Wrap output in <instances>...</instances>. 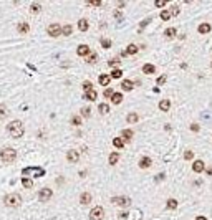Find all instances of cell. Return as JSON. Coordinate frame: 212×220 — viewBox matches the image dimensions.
<instances>
[{
	"label": "cell",
	"instance_id": "obj_8",
	"mask_svg": "<svg viewBox=\"0 0 212 220\" xmlns=\"http://www.w3.org/2000/svg\"><path fill=\"white\" fill-rule=\"evenodd\" d=\"M17 32L20 33V35H27V33L30 32V25H28L27 22H20L17 25Z\"/></svg>",
	"mask_w": 212,
	"mask_h": 220
},
{
	"label": "cell",
	"instance_id": "obj_32",
	"mask_svg": "<svg viewBox=\"0 0 212 220\" xmlns=\"http://www.w3.org/2000/svg\"><path fill=\"white\" fill-rule=\"evenodd\" d=\"M143 71H144V73H154V71H156V68H154L152 65H144V66H143Z\"/></svg>",
	"mask_w": 212,
	"mask_h": 220
},
{
	"label": "cell",
	"instance_id": "obj_35",
	"mask_svg": "<svg viewBox=\"0 0 212 220\" xmlns=\"http://www.w3.org/2000/svg\"><path fill=\"white\" fill-rule=\"evenodd\" d=\"M71 124H73V126H80V124H81V118L80 116H73V118H71Z\"/></svg>",
	"mask_w": 212,
	"mask_h": 220
},
{
	"label": "cell",
	"instance_id": "obj_27",
	"mask_svg": "<svg viewBox=\"0 0 212 220\" xmlns=\"http://www.w3.org/2000/svg\"><path fill=\"white\" fill-rule=\"evenodd\" d=\"M166 38H174L176 37V28H167V30L164 32Z\"/></svg>",
	"mask_w": 212,
	"mask_h": 220
},
{
	"label": "cell",
	"instance_id": "obj_7",
	"mask_svg": "<svg viewBox=\"0 0 212 220\" xmlns=\"http://www.w3.org/2000/svg\"><path fill=\"white\" fill-rule=\"evenodd\" d=\"M103 217H104L103 207H93V210L90 212V218L91 220H103Z\"/></svg>",
	"mask_w": 212,
	"mask_h": 220
},
{
	"label": "cell",
	"instance_id": "obj_19",
	"mask_svg": "<svg viewBox=\"0 0 212 220\" xmlns=\"http://www.w3.org/2000/svg\"><path fill=\"white\" fill-rule=\"evenodd\" d=\"M109 81H111V76H108V75H101V76H99V84L108 86Z\"/></svg>",
	"mask_w": 212,
	"mask_h": 220
},
{
	"label": "cell",
	"instance_id": "obj_47",
	"mask_svg": "<svg viewBox=\"0 0 212 220\" xmlns=\"http://www.w3.org/2000/svg\"><path fill=\"white\" fill-rule=\"evenodd\" d=\"M119 63V58H113L111 61H109V65H111V66H114V65H118Z\"/></svg>",
	"mask_w": 212,
	"mask_h": 220
},
{
	"label": "cell",
	"instance_id": "obj_5",
	"mask_svg": "<svg viewBox=\"0 0 212 220\" xmlns=\"http://www.w3.org/2000/svg\"><path fill=\"white\" fill-rule=\"evenodd\" d=\"M111 202H113L114 205H119V207L128 209L129 205H131V199H129V197H113Z\"/></svg>",
	"mask_w": 212,
	"mask_h": 220
},
{
	"label": "cell",
	"instance_id": "obj_34",
	"mask_svg": "<svg viewBox=\"0 0 212 220\" xmlns=\"http://www.w3.org/2000/svg\"><path fill=\"white\" fill-rule=\"evenodd\" d=\"M177 207V200L176 199H169L167 200V209H176Z\"/></svg>",
	"mask_w": 212,
	"mask_h": 220
},
{
	"label": "cell",
	"instance_id": "obj_50",
	"mask_svg": "<svg viewBox=\"0 0 212 220\" xmlns=\"http://www.w3.org/2000/svg\"><path fill=\"white\" fill-rule=\"evenodd\" d=\"M196 220H207V218H205V217H202V215H201V217H197Z\"/></svg>",
	"mask_w": 212,
	"mask_h": 220
},
{
	"label": "cell",
	"instance_id": "obj_20",
	"mask_svg": "<svg viewBox=\"0 0 212 220\" xmlns=\"http://www.w3.org/2000/svg\"><path fill=\"white\" fill-rule=\"evenodd\" d=\"M96 96H98V94H96V91H95V89H91V91L85 93V99H88V101H95V99H96Z\"/></svg>",
	"mask_w": 212,
	"mask_h": 220
},
{
	"label": "cell",
	"instance_id": "obj_40",
	"mask_svg": "<svg viewBox=\"0 0 212 220\" xmlns=\"http://www.w3.org/2000/svg\"><path fill=\"white\" fill-rule=\"evenodd\" d=\"M88 5H93V7H101L103 5V2H99V0H93V2H86Z\"/></svg>",
	"mask_w": 212,
	"mask_h": 220
},
{
	"label": "cell",
	"instance_id": "obj_43",
	"mask_svg": "<svg viewBox=\"0 0 212 220\" xmlns=\"http://www.w3.org/2000/svg\"><path fill=\"white\" fill-rule=\"evenodd\" d=\"M154 5H156V7H164L166 5V0H156V2H154Z\"/></svg>",
	"mask_w": 212,
	"mask_h": 220
},
{
	"label": "cell",
	"instance_id": "obj_36",
	"mask_svg": "<svg viewBox=\"0 0 212 220\" xmlns=\"http://www.w3.org/2000/svg\"><path fill=\"white\" fill-rule=\"evenodd\" d=\"M113 93H114V91H113L111 88H106L104 91H103V96H104V98H111V96H113Z\"/></svg>",
	"mask_w": 212,
	"mask_h": 220
},
{
	"label": "cell",
	"instance_id": "obj_44",
	"mask_svg": "<svg viewBox=\"0 0 212 220\" xmlns=\"http://www.w3.org/2000/svg\"><path fill=\"white\" fill-rule=\"evenodd\" d=\"M90 113H91V111H90V108H83V109H81V114H83L85 118H88V116H90Z\"/></svg>",
	"mask_w": 212,
	"mask_h": 220
},
{
	"label": "cell",
	"instance_id": "obj_17",
	"mask_svg": "<svg viewBox=\"0 0 212 220\" xmlns=\"http://www.w3.org/2000/svg\"><path fill=\"white\" fill-rule=\"evenodd\" d=\"M80 202L83 204V205H86V204H90L91 202V194H88V192H85V194H81V197H80Z\"/></svg>",
	"mask_w": 212,
	"mask_h": 220
},
{
	"label": "cell",
	"instance_id": "obj_6",
	"mask_svg": "<svg viewBox=\"0 0 212 220\" xmlns=\"http://www.w3.org/2000/svg\"><path fill=\"white\" fill-rule=\"evenodd\" d=\"M46 32H48V35H50V37L56 38V37L61 35V27L58 25V23H51V25H48Z\"/></svg>",
	"mask_w": 212,
	"mask_h": 220
},
{
	"label": "cell",
	"instance_id": "obj_49",
	"mask_svg": "<svg viewBox=\"0 0 212 220\" xmlns=\"http://www.w3.org/2000/svg\"><path fill=\"white\" fill-rule=\"evenodd\" d=\"M205 172H207L209 175H212V169H210V167H209V169H205Z\"/></svg>",
	"mask_w": 212,
	"mask_h": 220
},
{
	"label": "cell",
	"instance_id": "obj_10",
	"mask_svg": "<svg viewBox=\"0 0 212 220\" xmlns=\"http://www.w3.org/2000/svg\"><path fill=\"white\" fill-rule=\"evenodd\" d=\"M192 170H194V172H204V170H205L204 162H202L201 159H199V161H196L194 164H192Z\"/></svg>",
	"mask_w": 212,
	"mask_h": 220
},
{
	"label": "cell",
	"instance_id": "obj_16",
	"mask_svg": "<svg viewBox=\"0 0 212 220\" xmlns=\"http://www.w3.org/2000/svg\"><path fill=\"white\" fill-rule=\"evenodd\" d=\"M210 30H212V27L209 25V23H202V25H199V33H202V35L209 33Z\"/></svg>",
	"mask_w": 212,
	"mask_h": 220
},
{
	"label": "cell",
	"instance_id": "obj_23",
	"mask_svg": "<svg viewBox=\"0 0 212 220\" xmlns=\"http://www.w3.org/2000/svg\"><path fill=\"white\" fill-rule=\"evenodd\" d=\"M71 32H73V28H71V25H65V27H61V35L68 37V35H71Z\"/></svg>",
	"mask_w": 212,
	"mask_h": 220
},
{
	"label": "cell",
	"instance_id": "obj_4",
	"mask_svg": "<svg viewBox=\"0 0 212 220\" xmlns=\"http://www.w3.org/2000/svg\"><path fill=\"white\" fill-rule=\"evenodd\" d=\"M51 195H53L51 189L43 187V189H40V192H38V200H40V202H48V200L51 199Z\"/></svg>",
	"mask_w": 212,
	"mask_h": 220
},
{
	"label": "cell",
	"instance_id": "obj_11",
	"mask_svg": "<svg viewBox=\"0 0 212 220\" xmlns=\"http://www.w3.org/2000/svg\"><path fill=\"white\" fill-rule=\"evenodd\" d=\"M76 53H78V56H86V55H90V46H88V45H80L78 50H76Z\"/></svg>",
	"mask_w": 212,
	"mask_h": 220
},
{
	"label": "cell",
	"instance_id": "obj_46",
	"mask_svg": "<svg viewBox=\"0 0 212 220\" xmlns=\"http://www.w3.org/2000/svg\"><path fill=\"white\" fill-rule=\"evenodd\" d=\"M164 81H166V76L162 75L161 78H157V80H156V83H157V84H162V83H164Z\"/></svg>",
	"mask_w": 212,
	"mask_h": 220
},
{
	"label": "cell",
	"instance_id": "obj_25",
	"mask_svg": "<svg viewBox=\"0 0 212 220\" xmlns=\"http://www.w3.org/2000/svg\"><path fill=\"white\" fill-rule=\"evenodd\" d=\"M138 51H139V48H138L136 45H129L128 50H126V55H136Z\"/></svg>",
	"mask_w": 212,
	"mask_h": 220
},
{
	"label": "cell",
	"instance_id": "obj_18",
	"mask_svg": "<svg viewBox=\"0 0 212 220\" xmlns=\"http://www.w3.org/2000/svg\"><path fill=\"white\" fill-rule=\"evenodd\" d=\"M169 108H171V101H169V99H164V101L159 103V109H161V111H167Z\"/></svg>",
	"mask_w": 212,
	"mask_h": 220
},
{
	"label": "cell",
	"instance_id": "obj_31",
	"mask_svg": "<svg viewBox=\"0 0 212 220\" xmlns=\"http://www.w3.org/2000/svg\"><path fill=\"white\" fill-rule=\"evenodd\" d=\"M7 116V106L5 104H0V121Z\"/></svg>",
	"mask_w": 212,
	"mask_h": 220
},
{
	"label": "cell",
	"instance_id": "obj_28",
	"mask_svg": "<svg viewBox=\"0 0 212 220\" xmlns=\"http://www.w3.org/2000/svg\"><path fill=\"white\" fill-rule=\"evenodd\" d=\"M98 109H99V113L101 114H108L109 113V106H108V104H99V106H98Z\"/></svg>",
	"mask_w": 212,
	"mask_h": 220
},
{
	"label": "cell",
	"instance_id": "obj_12",
	"mask_svg": "<svg viewBox=\"0 0 212 220\" xmlns=\"http://www.w3.org/2000/svg\"><path fill=\"white\" fill-rule=\"evenodd\" d=\"M121 139H123V142H128V141L133 139V131L131 129H124V131L121 132Z\"/></svg>",
	"mask_w": 212,
	"mask_h": 220
},
{
	"label": "cell",
	"instance_id": "obj_1",
	"mask_svg": "<svg viewBox=\"0 0 212 220\" xmlns=\"http://www.w3.org/2000/svg\"><path fill=\"white\" fill-rule=\"evenodd\" d=\"M7 132H8V136H10V137H13V139H20V137L23 136V132H25L23 123L18 121V119H15V121H12V123H8Z\"/></svg>",
	"mask_w": 212,
	"mask_h": 220
},
{
	"label": "cell",
	"instance_id": "obj_15",
	"mask_svg": "<svg viewBox=\"0 0 212 220\" xmlns=\"http://www.w3.org/2000/svg\"><path fill=\"white\" fill-rule=\"evenodd\" d=\"M88 20H85V18H81V20L78 22V30L80 32H86V30H88Z\"/></svg>",
	"mask_w": 212,
	"mask_h": 220
},
{
	"label": "cell",
	"instance_id": "obj_37",
	"mask_svg": "<svg viewBox=\"0 0 212 220\" xmlns=\"http://www.w3.org/2000/svg\"><path fill=\"white\" fill-rule=\"evenodd\" d=\"M138 119H139V116L133 113V114H129V116H128V123H136Z\"/></svg>",
	"mask_w": 212,
	"mask_h": 220
},
{
	"label": "cell",
	"instance_id": "obj_38",
	"mask_svg": "<svg viewBox=\"0 0 212 220\" xmlns=\"http://www.w3.org/2000/svg\"><path fill=\"white\" fill-rule=\"evenodd\" d=\"M123 76V71L121 70H114L113 73H111V78H121Z\"/></svg>",
	"mask_w": 212,
	"mask_h": 220
},
{
	"label": "cell",
	"instance_id": "obj_2",
	"mask_svg": "<svg viewBox=\"0 0 212 220\" xmlns=\"http://www.w3.org/2000/svg\"><path fill=\"white\" fill-rule=\"evenodd\" d=\"M0 159L3 164H12L17 161V151L12 147H3V149H0Z\"/></svg>",
	"mask_w": 212,
	"mask_h": 220
},
{
	"label": "cell",
	"instance_id": "obj_51",
	"mask_svg": "<svg viewBox=\"0 0 212 220\" xmlns=\"http://www.w3.org/2000/svg\"><path fill=\"white\" fill-rule=\"evenodd\" d=\"M210 66H212V65H210Z\"/></svg>",
	"mask_w": 212,
	"mask_h": 220
},
{
	"label": "cell",
	"instance_id": "obj_42",
	"mask_svg": "<svg viewBox=\"0 0 212 220\" xmlns=\"http://www.w3.org/2000/svg\"><path fill=\"white\" fill-rule=\"evenodd\" d=\"M101 45H103L104 48H109V46H111V41L106 40V38H103V40H101Z\"/></svg>",
	"mask_w": 212,
	"mask_h": 220
},
{
	"label": "cell",
	"instance_id": "obj_21",
	"mask_svg": "<svg viewBox=\"0 0 212 220\" xmlns=\"http://www.w3.org/2000/svg\"><path fill=\"white\" fill-rule=\"evenodd\" d=\"M111 101L114 103V104H119L123 101V94L121 93H113V96H111Z\"/></svg>",
	"mask_w": 212,
	"mask_h": 220
},
{
	"label": "cell",
	"instance_id": "obj_39",
	"mask_svg": "<svg viewBox=\"0 0 212 220\" xmlns=\"http://www.w3.org/2000/svg\"><path fill=\"white\" fill-rule=\"evenodd\" d=\"M192 157H194V152H192V151H186V152H184V159H186V161L192 159Z\"/></svg>",
	"mask_w": 212,
	"mask_h": 220
},
{
	"label": "cell",
	"instance_id": "obj_45",
	"mask_svg": "<svg viewBox=\"0 0 212 220\" xmlns=\"http://www.w3.org/2000/svg\"><path fill=\"white\" fill-rule=\"evenodd\" d=\"M177 13H179V7H177V5H174V7H172V10H171V17H172V15L176 17Z\"/></svg>",
	"mask_w": 212,
	"mask_h": 220
},
{
	"label": "cell",
	"instance_id": "obj_26",
	"mask_svg": "<svg viewBox=\"0 0 212 220\" xmlns=\"http://www.w3.org/2000/svg\"><path fill=\"white\" fill-rule=\"evenodd\" d=\"M42 10V5H40V3H32V5H30V13H38V12H40Z\"/></svg>",
	"mask_w": 212,
	"mask_h": 220
},
{
	"label": "cell",
	"instance_id": "obj_3",
	"mask_svg": "<svg viewBox=\"0 0 212 220\" xmlns=\"http://www.w3.org/2000/svg\"><path fill=\"white\" fill-rule=\"evenodd\" d=\"M3 204H5L7 207L17 209V207L22 205V197L18 194H7L5 197H3Z\"/></svg>",
	"mask_w": 212,
	"mask_h": 220
},
{
	"label": "cell",
	"instance_id": "obj_14",
	"mask_svg": "<svg viewBox=\"0 0 212 220\" xmlns=\"http://www.w3.org/2000/svg\"><path fill=\"white\" fill-rule=\"evenodd\" d=\"M121 88L124 89V91H131V89L134 88V84H133L131 80H124L123 83H121Z\"/></svg>",
	"mask_w": 212,
	"mask_h": 220
},
{
	"label": "cell",
	"instance_id": "obj_13",
	"mask_svg": "<svg viewBox=\"0 0 212 220\" xmlns=\"http://www.w3.org/2000/svg\"><path fill=\"white\" fill-rule=\"evenodd\" d=\"M139 167H141V169H148V167H151V159H149V157H141V159H139Z\"/></svg>",
	"mask_w": 212,
	"mask_h": 220
},
{
	"label": "cell",
	"instance_id": "obj_48",
	"mask_svg": "<svg viewBox=\"0 0 212 220\" xmlns=\"http://www.w3.org/2000/svg\"><path fill=\"white\" fill-rule=\"evenodd\" d=\"M191 131L197 132V131H199V126H197V124H191Z\"/></svg>",
	"mask_w": 212,
	"mask_h": 220
},
{
	"label": "cell",
	"instance_id": "obj_41",
	"mask_svg": "<svg viewBox=\"0 0 212 220\" xmlns=\"http://www.w3.org/2000/svg\"><path fill=\"white\" fill-rule=\"evenodd\" d=\"M96 58H98V56H96V53H93V55L88 56V60H86V61H88V63H96Z\"/></svg>",
	"mask_w": 212,
	"mask_h": 220
},
{
	"label": "cell",
	"instance_id": "obj_22",
	"mask_svg": "<svg viewBox=\"0 0 212 220\" xmlns=\"http://www.w3.org/2000/svg\"><path fill=\"white\" fill-rule=\"evenodd\" d=\"M22 184H23V187H25V189H32L33 187V180L28 179V177H23L22 179Z\"/></svg>",
	"mask_w": 212,
	"mask_h": 220
},
{
	"label": "cell",
	"instance_id": "obj_24",
	"mask_svg": "<svg viewBox=\"0 0 212 220\" xmlns=\"http://www.w3.org/2000/svg\"><path fill=\"white\" fill-rule=\"evenodd\" d=\"M118 161H119V154H118V152H111V156H109V164L114 166Z\"/></svg>",
	"mask_w": 212,
	"mask_h": 220
},
{
	"label": "cell",
	"instance_id": "obj_29",
	"mask_svg": "<svg viewBox=\"0 0 212 220\" xmlns=\"http://www.w3.org/2000/svg\"><path fill=\"white\" fill-rule=\"evenodd\" d=\"M169 18H171V10H162L161 12V20H169Z\"/></svg>",
	"mask_w": 212,
	"mask_h": 220
},
{
	"label": "cell",
	"instance_id": "obj_33",
	"mask_svg": "<svg viewBox=\"0 0 212 220\" xmlns=\"http://www.w3.org/2000/svg\"><path fill=\"white\" fill-rule=\"evenodd\" d=\"M83 89H85V93H88L93 89V84H91V81H85L83 83Z\"/></svg>",
	"mask_w": 212,
	"mask_h": 220
},
{
	"label": "cell",
	"instance_id": "obj_30",
	"mask_svg": "<svg viewBox=\"0 0 212 220\" xmlns=\"http://www.w3.org/2000/svg\"><path fill=\"white\" fill-rule=\"evenodd\" d=\"M113 144L116 146V147H119V149H123V147H124V142H123V139H119V137H114Z\"/></svg>",
	"mask_w": 212,
	"mask_h": 220
},
{
	"label": "cell",
	"instance_id": "obj_9",
	"mask_svg": "<svg viewBox=\"0 0 212 220\" xmlns=\"http://www.w3.org/2000/svg\"><path fill=\"white\" fill-rule=\"evenodd\" d=\"M66 159H68L70 162H78L80 161V154H78V151H68V154H66Z\"/></svg>",
	"mask_w": 212,
	"mask_h": 220
}]
</instances>
